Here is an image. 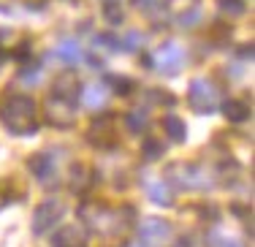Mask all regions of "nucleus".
<instances>
[{
	"instance_id": "obj_1",
	"label": "nucleus",
	"mask_w": 255,
	"mask_h": 247,
	"mask_svg": "<svg viewBox=\"0 0 255 247\" xmlns=\"http://www.w3.org/2000/svg\"><path fill=\"white\" fill-rule=\"evenodd\" d=\"M0 120H3L5 130L14 136H30L38 130V120H35V104L27 95H11L3 106H0Z\"/></svg>"
},
{
	"instance_id": "obj_2",
	"label": "nucleus",
	"mask_w": 255,
	"mask_h": 247,
	"mask_svg": "<svg viewBox=\"0 0 255 247\" xmlns=\"http://www.w3.org/2000/svg\"><path fill=\"white\" fill-rule=\"evenodd\" d=\"M63 215H65V207L60 201H54V198L41 201L38 207H35V212H33V234H35V237L49 234L52 228L63 220Z\"/></svg>"
},
{
	"instance_id": "obj_3",
	"label": "nucleus",
	"mask_w": 255,
	"mask_h": 247,
	"mask_svg": "<svg viewBox=\"0 0 255 247\" xmlns=\"http://www.w3.org/2000/svg\"><path fill=\"white\" fill-rule=\"evenodd\" d=\"M44 114L54 128H71L76 123V101L60 98V95H49V101L44 104Z\"/></svg>"
},
{
	"instance_id": "obj_4",
	"label": "nucleus",
	"mask_w": 255,
	"mask_h": 247,
	"mask_svg": "<svg viewBox=\"0 0 255 247\" xmlns=\"http://www.w3.org/2000/svg\"><path fill=\"white\" fill-rule=\"evenodd\" d=\"M187 101H190L193 112L198 114H212L217 109V90L206 79H193L190 90H187Z\"/></svg>"
},
{
	"instance_id": "obj_5",
	"label": "nucleus",
	"mask_w": 255,
	"mask_h": 247,
	"mask_svg": "<svg viewBox=\"0 0 255 247\" xmlns=\"http://www.w3.org/2000/svg\"><path fill=\"white\" fill-rule=\"evenodd\" d=\"M117 120L112 117V114H103V117L93 120V125H90L87 130V141L93 144V147H101V149H109L117 144Z\"/></svg>"
},
{
	"instance_id": "obj_6",
	"label": "nucleus",
	"mask_w": 255,
	"mask_h": 247,
	"mask_svg": "<svg viewBox=\"0 0 255 247\" xmlns=\"http://www.w3.org/2000/svg\"><path fill=\"white\" fill-rule=\"evenodd\" d=\"M152 60H157V63H152V68H157V71H163V74H179L182 71V65H185V52L179 49L177 44H163L160 49H157V55L152 57Z\"/></svg>"
},
{
	"instance_id": "obj_7",
	"label": "nucleus",
	"mask_w": 255,
	"mask_h": 247,
	"mask_svg": "<svg viewBox=\"0 0 255 247\" xmlns=\"http://www.w3.org/2000/svg\"><path fill=\"white\" fill-rule=\"evenodd\" d=\"M168 237H171V226L160 218H147L138 226V242L144 245H163Z\"/></svg>"
},
{
	"instance_id": "obj_8",
	"label": "nucleus",
	"mask_w": 255,
	"mask_h": 247,
	"mask_svg": "<svg viewBox=\"0 0 255 247\" xmlns=\"http://www.w3.org/2000/svg\"><path fill=\"white\" fill-rule=\"evenodd\" d=\"M52 247H90V245H87V237H84L82 228L65 226V228H60V231L54 234Z\"/></svg>"
},
{
	"instance_id": "obj_9",
	"label": "nucleus",
	"mask_w": 255,
	"mask_h": 247,
	"mask_svg": "<svg viewBox=\"0 0 255 247\" xmlns=\"http://www.w3.org/2000/svg\"><path fill=\"white\" fill-rule=\"evenodd\" d=\"M27 168H30L33 177L49 179V174L54 171V160H52L49 152H35V155H30V158H27Z\"/></svg>"
},
{
	"instance_id": "obj_10",
	"label": "nucleus",
	"mask_w": 255,
	"mask_h": 247,
	"mask_svg": "<svg viewBox=\"0 0 255 247\" xmlns=\"http://www.w3.org/2000/svg\"><path fill=\"white\" fill-rule=\"evenodd\" d=\"M82 101H84V106L87 109H93V112H98V109H103L106 106V87L103 84H87L84 87V93H82Z\"/></svg>"
},
{
	"instance_id": "obj_11",
	"label": "nucleus",
	"mask_w": 255,
	"mask_h": 247,
	"mask_svg": "<svg viewBox=\"0 0 255 247\" xmlns=\"http://www.w3.org/2000/svg\"><path fill=\"white\" fill-rule=\"evenodd\" d=\"M223 114H226V120L228 123H245L247 117H250V109H247V104H242V101H236V98H228V101H223Z\"/></svg>"
},
{
	"instance_id": "obj_12",
	"label": "nucleus",
	"mask_w": 255,
	"mask_h": 247,
	"mask_svg": "<svg viewBox=\"0 0 255 247\" xmlns=\"http://www.w3.org/2000/svg\"><path fill=\"white\" fill-rule=\"evenodd\" d=\"M147 196L152 198L157 207H171L174 204V190L166 182H149L147 185Z\"/></svg>"
},
{
	"instance_id": "obj_13",
	"label": "nucleus",
	"mask_w": 255,
	"mask_h": 247,
	"mask_svg": "<svg viewBox=\"0 0 255 247\" xmlns=\"http://www.w3.org/2000/svg\"><path fill=\"white\" fill-rule=\"evenodd\" d=\"M52 95H60V98H68V101H76V95H79V82H76V76H60L57 82H54V90H52Z\"/></svg>"
},
{
	"instance_id": "obj_14",
	"label": "nucleus",
	"mask_w": 255,
	"mask_h": 247,
	"mask_svg": "<svg viewBox=\"0 0 255 247\" xmlns=\"http://www.w3.org/2000/svg\"><path fill=\"white\" fill-rule=\"evenodd\" d=\"M54 55H57L63 63H68V65H74L79 57H82V49H79V41H63V44H57V49H54Z\"/></svg>"
},
{
	"instance_id": "obj_15",
	"label": "nucleus",
	"mask_w": 255,
	"mask_h": 247,
	"mask_svg": "<svg viewBox=\"0 0 255 247\" xmlns=\"http://www.w3.org/2000/svg\"><path fill=\"white\" fill-rule=\"evenodd\" d=\"M163 130L168 133V138H171V141H185V136H187L185 123H182L179 117H174V114H168V117L163 120Z\"/></svg>"
},
{
	"instance_id": "obj_16",
	"label": "nucleus",
	"mask_w": 255,
	"mask_h": 247,
	"mask_svg": "<svg viewBox=\"0 0 255 247\" xmlns=\"http://www.w3.org/2000/svg\"><path fill=\"white\" fill-rule=\"evenodd\" d=\"M71 188H74V193H84L90 188V174L84 166H74V171H71Z\"/></svg>"
},
{
	"instance_id": "obj_17",
	"label": "nucleus",
	"mask_w": 255,
	"mask_h": 247,
	"mask_svg": "<svg viewBox=\"0 0 255 247\" xmlns=\"http://www.w3.org/2000/svg\"><path fill=\"white\" fill-rule=\"evenodd\" d=\"M206 247H245V245H242L236 237H231V234L215 231V234H209V239H206Z\"/></svg>"
},
{
	"instance_id": "obj_18",
	"label": "nucleus",
	"mask_w": 255,
	"mask_h": 247,
	"mask_svg": "<svg viewBox=\"0 0 255 247\" xmlns=\"http://www.w3.org/2000/svg\"><path fill=\"white\" fill-rule=\"evenodd\" d=\"M125 123H128V130H130V133H141V130L147 128V112H141V109L130 112L125 117Z\"/></svg>"
},
{
	"instance_id": "obj_19",
	"label": "nucleus",
	"mask_w": 255,
	"mask_h": 247,
	"mask_svg": "<svg viewBox=\"0 0 255 247\" xmlns=\"http://www.w3.org/2000/svg\"><path fill=\"white\" fill-rule=\"evenodd\" d=\"M103 16H106L112 25H120V22L125 19V16H123V8H120L117 0H106V3H103Z\"/></svg>"
},
{
	"instance_id": "obj_20",
	"label": "nucleus",
	"mask_w": 255,
	"mask_h": 247,
	"mask_svg": "<svg viewBox=\"0 0 255 247\" xmlns=\"http://www.w3.org/2000/svg\"><path fill=\"white\" fill-rule=\"evenodd\" d=\"M217 8L228 16H242L245 14V0H217Z\"/></svg>"
},
{
	"instance_id": "obj_21",
	"label": "nucleus",
	"mask_w": 255,
	"mask_h": 247,
	"mask_svg": "<svg viewBox=\"0 0 255 247\" xmlns=\"http://www.w3.org/2000/svg\"><path fill=\"white\" fill-rule=\"evenodd\" d=\"M141 152H144V158L155 160V158H163L166 147H163V144L157 141V138H147V141H144V147H141Z\"/></svg>"
},
{
	"instance_id": "obj_22",
	"label": "nucleus",
	"mask_w": 255,
	"mask_h": 247,
	"mask_svg": "<svg viewBox=\"0 0 255 247\" xmlns=\"http://www.w3.org/2000/svg\"><path fill=\"white\" fill-rule=\"evenodd\" d=\"M109 82H112V87L117 95H130L133 93V82L128 79V76H112Z\"/></svg>"
},
{
	"instance_id": "obj_23",
	"label": "nucleus",
	"mask_w": 255,
	"mask_h": 247,
	"mask_svg": "<svg viewBox=\"0 0 255 247\" xmlns=\"http://www.w3.org/2000/svg\"><path fill=\"white\" fill-rule=\"evenodd\" d=\"M19 82L27 84V87H35V84H38V65H35V68H30V71H22Z\"/></svg>"
},
{
	"instance_id": "obj_24",
	"label": "nucleus",
	"mask_w": 255,
	"mask_h": 247,
	"mask_svg": "<svg viewBox=\"0 0 255 247\" xmlns=\"http://www.w3.org/2000/svg\"><path fill=\"white\" fill-rule=\"evenodd\" d=\"M198 19H201V11H198V8H190V11H185V14L179 16V25L190 27V25H196Z\"/></svg>"
},
{
	"instance_id": "obj_25",
	"label": "nucleus",
	"mask_w": 255,
	"mask_h": 247,
	"mask_svg": "<svg viewBox=\"0 0 255 247\" xmlns=\"http://www.w3.org/2000/svg\"><path fill=\"white\" fill-rule=\"evenodd\" d=\"M8 57H16L19 63H25V60H30V46H27V44H19V46H16V49L8 55Z\"/></svg>"
},
{
	"instance_id": "obj_26",
	"label": "nucleus",
	"mask_w": 255,
	"mask_h": 247,
	"mask_svg": "<svg viewBox=\"0 0 255 247\" xmlns=\"http://www.w3.org/2000/svg\"><path fill=\"white\" fill-rule=\"evenodd\" d=\"M152 95H155L157 101H163V106H174V95H171V93H163V90H155Z\"/></svg>"
},
{
	"instance_id": "obj_27",
	"label": "nucleus",
	"mask_w": 255,
	"mask_h": 247,
	"mask_svg": "<svg viewBox=\"0 0 255 247\" xmlns=\"http://www.w3.org/2000/svg\"><path fill=\"white\" fill-rule=\"evenodd\" d=\"M138 63H141L144 68H152V63H155V60L149 57V55H141V57H138Z\"/></svg>"
},
{
	"instance_id": "obj_28",
	"label": "nucleus",
	"mask_w": 255,
	"mask_h": 247,
	"mask_svg": "<svg viewBox=\"0 0 255 247\" xmlns=\"http://www.w3.org/2000/svg\"><path fill=\"white\" fill-rule=\"evenodd\" d=\"M239 55H242V57H250V60H253V44H250V46H242V49H239Z\"/></svg>"
},
{
	"instance_id": "obj_29",
	"label": "nucleus",
	"mask_w": 255,
	"mask_h": 247,
	"mask_svg": "<svg viewBox=\"0 0 255 247\" xmlns=\"http://www.w3.org/2000/svg\"><path fill=\"white\" fill-rule=\"evenodd\" d=\"M5 60H8V52H5V49H0V68H3V63H5Z\"/></svg>"
},
{
	"instance_id": "obj_30",
	"label": "nucleus",
	"mask_w": 255,
	"mask_h": 247,
	"mask_svg": "<svg viewBox=\"0 0 255 247\" xmlns=\"http://www.w3.org/2000/svg\"><path fill=\"white\" fill-rule=\"evenodd\" d=\"M136 247H141V245H136Z\"/></svg>"
}]
</instances>
